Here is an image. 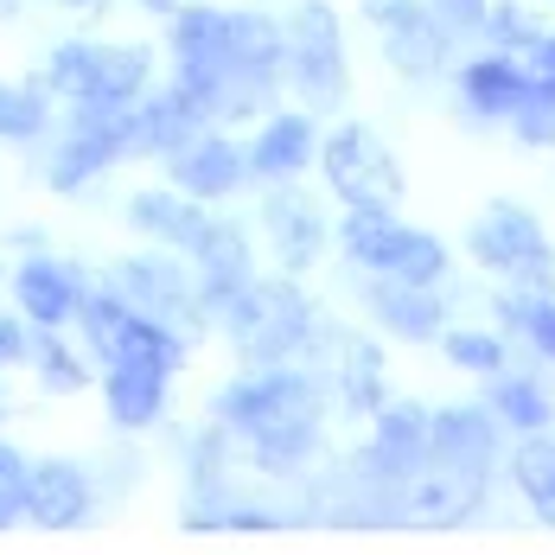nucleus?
<instances>
[{
    "label": "nucleus",
    "instance_id": "obj_1",
    "mask_svg": "<svg viewBox=\"0 0 555 555\" xmlns=\"http://www.w3.org/2000/svg\"><path fill=\"white\" fill-rule=\"evenodd\" d=\"M185 345L192 333L154 320V313H121L109 351L96 358L103 371V409H109L115 435H141V428H160L167 422V396H172V371L185 364Z\"/></svg>",
    "mask_w": 555,
    "mask_h": 555
},
{
    "label": "nucleus",
    "instance_id": "obj_2",
    "mask_svg": "<svg viewBox=\"0 0 555 555\" xmlns=\"http://www.w3.org/2000/svg\"><path fill=\"white\" fill-rule=\"evenodd\" d=\"M218 333L243 364H300L320 338V307L307 300V287L287 275H256L243 294H230L218 307Z\"/></svg>",
    "mask_w": 555,
    "mask_h": 555
},
{
    "label": "nucleus",
    "instance_id": "obj_3",
    "mask_svg": "<svg viewBox=\"0 0 555 555\" xmlns=\"http://www.w3.org/2000/svg\"><path fill=\"white\" fill-rule=\"evenodd\" d=\"M128 154H134V103H70L39 172L52 192H83Z\"/></svg>",
    "mask_w": 555,
    "mask_h": 555
},
{
    "label": "nucleus",
    "instance_id": "obj_4",
    "mask_svg": "<svg viewBox=\"0 0 555 555\" xmlns=\"http://www.w3.org/2000/svg\"><path fill=\"white\" fill-rule=\"evenodd\" d=\"M287 90L313 115L345 109L351 64H345V20L333 0H300L287 13Z\"/></svg>",
    "mask_w": 555,
    "mask_h": 555
},
{
    "label": "nucleus",
    "instance_id": "obj_5",
    "mask_svg": "<svg viewBox=\"0 0 555 555\" xmlns=\"http://www.w3.org/2000/svg\"><path fill=\"white\" fill-rule=\"evenodd\" d=\"M103 287L121 294L134 313H154V320H172V326H185V333L198 338L205 326H218V313L205 307V287L192 275V256L179 262V249H141V256H121L103 269Z\"/></svg>",
    "mask_w": 555,
    "mask_h": 555
},
{
    "label": "nucleus",
    "instance_id": "obj_6",
    "mask_svg": "<svg viewBox=\"0 0 555 555\" xmlns=\"http://www.w3.org/2000/svg\"><path fill=\"white\" fill-rule=\"evenodd\" d=\"M167 52H172V77L205 103L211 115V96H218L236 70V7H211V0H185L179 13H167ZM256 83V77H249ZM269 90V83H262ZM281 96V90H275Z\"/></svg>",
    "mask_w": 555,
    "mask_h": 555
},
{
    "label": "nucleus",
    "instance_id": "obj_7",
    "mask_svg": "<svg viewBox=\"0 0 555 555\" xmlns=\"http://www.w3.org/2000/svg\"><path fill=\"white\" fill-rule=\"evenodd\" d=\"M320 179L338 205H402V167L377 128L338 121L320 141Z\"/></svg>",
    "mask_w": 555,
    "mask_h": 555
},
{
    "label": "nucleus",
    "instance_id": "obj_8",
    "mask_svg": "<svg viewBox=\"0 0 555 555\" xmlns=\"http://www.w3.org/2000/svg\"><path fill=\"white\" fill-rule=\"evenodd\" d=\"M466 249H473L479 269L504 275L511 287L543 294L555 281V249H550V236H543V223L530 218L524 205H486V218L466 230Z\"/></svg>",
    "mask_w": 555,
    "mask_h": 555
},
{
    "label": "nucleus",
    "instance_id": "obj_9",
    "mask_svg": "<svg viewBox=\"0 0 555 555\" xmlns=\"http://www.w3.org/2000/svg\"><path fill=\"white\" fill-rule=\"evenodd\" d=\"M307 364L326 377V389H333V402L345 409V415H377V409L389 402L384 345L364 338L358 326H333V320H320V338H313Z\"/></svg>",
    "mask_w": 555,
    "mask_h": 555
},
{
    "label": "nucleus",
    "instance_id": "obj_10",
    "mask_svg": "<svg viewBox=\"0 0 555 555\" xmlns=\"http://www.w3.org/2000/svg\"><path fill=\"white\" fill-rule=\"evenodd\" d=\"M256 223H262V236H269V249H275V262L287 269V275H307V269L326 256V243L338 236L333 223H326V205H320L300 179L262 185Z\"/></svg>",
    "mask_w": 555,
    "mask_h": 555
},
{
    "label": "nucleus",
    "instance_id": "obj_11",
    "mask_svg": "<svg viewBox=\"0 0 555 555\" xmlns=\"http://www.w3.org/2000/svg\"><path fill=\"white\" fill-rule=\"evenodd\" d=\"M167 167V185L179 192H192V198H205V205H223V198H236L256 167H249V147L236 141V134H223V128H205V134H192L179 154L160 160Z\"/></svg>",
    "mask_w": 555,
    "mask_h": 555
},
{
    "label": "nucleus",
    "instance_id": "obj_12",
    "mask_svg": "<svg viewBox=\"0 0 555 555\" xmlns=\"http://www.w3.org/2000/svg\"><path fill=\"white\" fill-rule=\"evenodd\" d=\"M358 460L389 473V479H402V486H415V473L435 460V409H422L409 396H389L371 415V441L358 447Z\"/></svg>",
    "mask_w": 555,
    "mask_h": 555
},
{
    "label": "nucleus",
    "instance_id": "obj_13",
    "mask_svg": "<svg viewBox=\"0 0 555 555\" xmlns=\"http://www.w3.org/2000/svg\"><path fill=\"white\" fill-rule=\"evenodd\" d=\"M7 294H13V307H20L33 326H77V307H83V294H90V275H83L77 262H64V256L33 249V256L13 269Z\"/></svg>",
    "mask_w": 555,
    "mask_h": 555
},
{
    "label": "nucleus",
    "instance_id": "obj_14",
    "mask_svg": "<svg viewBox=\"0 0 555 555\" xmlns=\"http://www.w3.org/2000/svg\"><path fill=\"white\" fill-rule=\"evenodd\" d=\"M320 141H326V128H320V115L307 109H269L256 121V134H249V167L262 185H275V179H300L307 167H320Z\"/></svg>",
    "mask_w": 555,
    "mask_h": 555
},
{
    "label": "nucleus",
    "instance_id": "obj_15",
    "mask_svg": "<svg viewBox=\"0 0 555 555\" xmlns=\"http://www.w3.org/2000/svg\"><path fill=\"white\" fill-rule=\"evenodd\" d=\"M243 441H249V473H262V479H307L313 460L326 453V409L275 415V422L249 428Z\"/></svg>",
    "mask_w": 555,
    "mask_h": 555
},
{
    "label": "nucleus",
    "instance_id": "obj_16",
    "mask_svg": "<svg viewBox=\"0 0 555 555\" xmlns=\"http://www.w3.org/2000/svg\"><path fill=\"white\" fill-rule=\"evenodd\" d=\"M96 499H103V479L83 460H39L33 466V492H26V524L77 530V524H90Z\"/></svg>",
    "mask_w": 555,
    "mask_h": 555
},
{
    "label": "nucleus",
    "instance_id": "obj_17",
    "mask_svg": "<svg viewBox=\"0 0 555 555\" xmlns=\"http://www.w3.org/2000/svg\"><path fill=\"white\" fill-rule=\"evenodd\" d=\"M185 256H192V275L205 287V307H211V313H218L230 294H243V287L256 281V236L236 218H211L205 236H198Z\"/></svg>",
    "mask_w": 555,
    "mask_h": 555
},
{
    "label": "nucleus",
    "instance_id": "obj_18",
    "mask_svg": "<svg viewBox=\"0 0 555 555\" xmlns=\"http://www.w3.org/2000/svg\"><path fill=\"white\" fill-rule=\"evenodd\" d=\"M364 307L389 338L402 345H435L447 333V307L441 287H422V281H396V275H371L364 281Z\"/></svg>",
    "mask_w": 555,
    "mask_h": 555
},
{
    "label": "nucleus",
    "instance_id": "obj_19",
    "mask_svg": "<svg viewBox=\"0 0 555 555\" xmlns=\"http://www.w3.org/2000/svg\"><path fill=\"white\" fill-rule=\"evenodd\" d=\"M211 128V115H205V103L179 83V77H167V83H154L141 103H134V154H154V160H167V154H179L192 134H205Z\"/></svg>",
    "mask_w": 555,
    "mask_h": 555
},
{
    "label": "nucleus",
    "instance_id": "obj_20",
    "mask_svg": "<svg viewBox=\"0 0 555 555\" xmlns=\"http://www.w3.org/2000/svg\"><path fill=\"white\" fill-rule=\"evenodd\" d=\"M486 492H492V473L428 460V466L415 473V486H409V517H415V524H466V517H479Z\"/></svg>",
    "mask_w": 555,
    "mask_h": 555
},
{
    "label": "nucleus",
    "instance_id": "obj_21",
    "mask_svg": "<svg viewBox=\"0 0 555 555\" xmlns=\"http://www.w3.org/2000/svg\"><path fill=\"white\" fill-rule=\"evenodd\" d=\"M460 96H466L473 115H504V121H511L524 103L543 96V83H537V70L517 52H486L460 70Z\"/></svg>",
    "mask_w": 555,
    "mask_h": 555
},
{
    "label": "nucleus",
    "instance_id": "obj_22",
    "mask_svg": "<svg viewBox=\"0 0 555 555\" xmlns=\"http://www.w3.org/2000/svg\"><path fill=\"white\" fill-rule=\"evenodd\" d=\"M384 39V57L396 77H409V83H435L447 70V57H453V26H447L441 13H435V0L415 13V20H402V26H389V33H377Z\"/></svg>",
    "mask_w": 555,
    "mask_h": 555
},
{
    "label": "nucleus",
    "instance_id": "obj_23",
    "mask_svg": "<svg viewBox=\"0 0 555 555\" xmlns=\"http://www.w3.org/2000/svg\"><path fill=\"white\" fill-rule=\"evenodd\" d=\"M128 223L147 236V243H160V249H192L198 236H205V198H192V192H179V185H147V192H134L128 198Z\"/></svg>",
    "mask_w": 555,
    "mask_h": 555
},
{
    "label": "nucleus",
    "instance_id": "obj_24",
    "mask_svg": "<svg viewBox=\"0 0 555 555\" xmlns=\"http://www.w3.org/2000/svg\"><path fill=\"white\" fill-rule=\"evenodd\" d=\"M499 409L492 402H453V409H435V460L441 466H479L492 473L499 460Z\"/></svg>",
    "mask_w": 555,
    "mask_h": 555
},
{
    "label": "nucleus",
    "instance_id": "obj_25",
    "mask_svg": "<svg viewBox=\"0 0 555 555\" xmlns=\"http://www.w3.org/2000/svg\"><path fill=\"white\" fill-rule=\"evenodd\" d=\"M57 90L46 77H0V147H39L52 134Z\"/></svg>",
    "mask_w": 555,
    "mask_h": 555
},
{
    "label": "nucleus",
    "instance_id": "obj_26",
    "mask_svg": "<svg viewBox=\"0 0 555 555\" xmlns=\"http://www.w3.org/2000/svg\"><path fill=\"white\" fill-rule=\"evenodd\" d=\"M396 205H345V218H338V249H345V262H358L364 275H377L389 256V243H396Z\"/></svg>",
    "mask_w": 555,
    "mask_h": 555
},
{
    "label": "nucleus",
    "instance_id": "obj_27",
    "mask_svg": "<svg viewBox=\"0 0 555 555\" xmlns=\"http://www.w3.org/2000/svg\"><path fill=\"white\" fill-rule=\"evenodd\" d=\"M147 90H154V52H147V46H103L96 83H90V96H77V103H141Z\"/></svg>",
    "mask_w": 555,
    "mask_h": 555
},
{
    "label": "nucleus",
    "instance_id": "obj_28",
    "mask_svg": "<svg viewBox=\"0 0 555 555\" xmlns=\"http://www.w3.org/2000/svg\"><path fill=\"white\" fill-rule=\"evenodd\" d=\"M90 351L83 345H70L64 326H39L33 338V371H39V389H52V396H77V389H90Z\"/></svg>",
    "mask_w": 555,
    "mask_h": 555
},
{
    "label": "nucleus",
    "instance_id": "obj_29",
    "mask_svg": "<svg viewBox=\"0 0 555 555\" xmlns=\"http://www.w3.org/2000/svg\"><path fill=\"white\" fill-rule=\"evenodd\" d=\"M377 275H396V281H422V287H441L447 281V243L435 230H415V223H402L396 230V243H389L384 269Z\"/></svg>",
    "mask_w": 555,
    "mask_h": 555
},
{
    "label": "nucleus",
    "instance_id": "obj_30",
    "mask_svg": "<svg viewBox=\"0 0 555 555\" xmlns=\"http://www.w3.org/2000/svg\"><path fill=\"white\" fill-rule=\"evenodd\" d=\"M511 486L524 492V504L537 517L555 524V441L550 435H524V447L511 453Z\"/></svg>",
    "mask_w": 555,
    "mask_h": 555
},
{
    "label": "nucleus",
    "instance_id": "obj_31",
    "mask_svg": "<svg viewBox=\"0 0 555 555\" xmlns=\"http://www.w3.org/2000/svg\"><path fill=\"white\" fill-rule=\"evenodd\" d=\"M492 409H499L504 428H517V435H543L555 415L550 389L530 384V377H504V371H499V384H492Z\"/></svg>",
    "mask_w": 555,
    "mask_h": 555
},
{
    "label": "nucleus",
    "instance_id": "obj_32",
    "mask_svg": "<svg viewBox=\"0 0 555 555\" xmlns=\"http://www.w3.org/2000/svg\"><path fill=\"white\" fill-rule=\"evenodd\" d=\"M96 57H103L96 39H64V46H52V57H46L39 77L57 90V103H77V96H90V83H96Z\"/></svg>",
    "mask_w": 555,
    "mask_h": 555
},
{
    "label": "nucleus",
    "instance_id": "obj_33",
    "mask_svg": "<svg viewBox=\"0 0 555 555\" xmlns=\"http://www.w3.org/2000/svg\"><path fill=\"white\" fill-rule=\"evenodd\" d=\"M447 364L473 371V377H499L504 371V338L499 333H441Z\"/></svg>",
    "mask_w": 555,
    "mask_h": 555
},
{
    "label": "nucleus",
    "instance_id": "obj_34",
    "mask_svg": "<svg viewBox=\"0 0 555 555\" xmlns=\"http://www.w3.org/2000/svg\"><path fill=\"white\" fill-rule=\"evenodd\" d=\"M26 492H33V460L13 441H0V530L26 517Z\"/></svg>",
    "mask_w": 555,
    "mask_h": 555
},
{
    "label": "nucleus",
    "instance_id": "obj_35",
    "mask_svg": "<svg viewBox=\"0 0 555 555\" xmlns=\"http://www.w3.org/2000/svg\"><path fill=\"white\" fill-rule=\"evenodd\" d=\"M486 39L499 46V52H517V57H530V46L543 39V26L524 13V7H511V0H499L492 13H486Z\"/></svg>",
    "mask_w": 555,
    "mask_h": 555
},
{
    "label": "nucleus",
    "instance_id": "obj_36",
    "mask_svg": "<svg viewBox=\"0 0 555 555\" xmlns=\"http://www.w3.org/2000/svg\"><path fill=\"white\" fill-rule=\"evenodd\" d=\"M511 128H517L524 147H555V96L543 90L537 103H524V109L511 115Z\"/></svg>",
    "mask_w": 555,
    "mask_h": 555
},
{
    "label": "nucleus",
    "instance_id": "obj_37",
    "mask_svg": "<svg viewBox=\"0 0 555 555\" xmlns=\"http://www.w3.org/2000/svg\"><path fill=\"white\" fill-rule=\"evenodd\" d=\"M33 338L39 326L13 307V313H0V371H13V364H33Z\"/></svg>",
    "mask_w": 555,
    "mask_h": 555
},
{
    "label": "nucleus",
    "instance_id": "obj_38",
    "mask_svg": "<svg viewBox=\"0 0 555 555\" xmlns=\"http://www.w3.org/2000/svg\"><path fill=\"white\" fill-rule=\"evenodd\" d=\"M287 517H281L275 504H249V499H236L230 504V517H223V530H249V537H269V530H281Z\"/></svg>",
    "mask_w": 555,
    "mask_h": 555
},
{
    "label": "nucleus",
    "instance_id": "obj_39",
    "mask_svg": "<svg viewBox=\"0 0 555 555\" xmlns=\"http://www.w3.org/2000/svg\"><path fill=\"white\" fill-rule=\"evenodd\" d=\"M524 338H530V345L555 364V300H550V294H537V300H530V326H524Z\"/></svg>",
    "mask_w": 555,
    "mask_h": 555
},
{
    "label": "nucleus",
    "instance_id": "obj_40",
    "mask_svg": "<svg viewBox=\"0 0 555 555\" xmlns=\"http://www.w3.org/2000/svg\"><path fill=\"white\" fill-rule=\"evenodd\" d=\"M435 13H441L453 33H486V13H492V0H435Z\"/></svg>",
    "mask_w": 555,
    "mask_h": 555
},
{
    "label": "nucleus",
    "instance_id": "obj_41",
    "mask_svg": "<svg viewBox=\"0 0 555 555\" xmlns=\"http://www.w3.org/2000/svg\"><path fill=\"white\" fill-rule=\"evenodd\" d=\"M530 70H537V83L555 96V33H543V39L530 46Z\"/></svg>",
    "mask_w": 555,
    "mask_h": 555
},
{
    "label": "nucleus",
    "instance_id": "obj_42",
    "mask_svg": "<svg viewBox=\"0 0 555 555\" xmlns=\"http://www.w3.org/2000/svg\"><path fill=\"white\" fill-rule=\"evenodd\" d=\"M52 7H64V13H109V0H52Z\"/></svg>",
    "mask_w": 555,
    "mask_h": 555
},
{
    "label": "nucleus",
    "instance_id": "obj_43",
    "mask_svg": "<svg viewBox=\"0 0 555 555\" xmlns=\"http://www.w3.org/2000/svg\"><path fill=\"white\" fill-rule=\"evenodd\" d=\"M134 7H141V13H179L185 0H134Z\"/></svg>",
    "mask_w": 555,
    "mask_h": 555
},
{
    "label": "nucleus",
    "instance_id": "obj_44",
    "mask_svg": "<svg viewBox=\"0 0 555 555\" xmlns=\"http://www.w3.org/2000/svg\"><path fill=\"white\" fill-rule=\"evenodd\" d=\"M26 13V0H0V20H20Z\"/></svg>",
    "mask_w": 555,
    "mask_h": 555
},
{
    "label": "nucleus",
    "instance_id": "obj_45",
    "mask_svg": "<svg viewBox=\"0 0 555 555\" xmlns=\"http://www.w3.org/2000/svg\"><path fill=\"white\" fill-rule=\"evenodd\" d=\"M0 377H7V371H0ZM7 415H13V396H7V384H0V422H7Z\"/></svg>",
    "mask_w": 555,
    "mask_h": 555
},
{
    "label": "nucleus",
    "instance_id": "obj_46",
    "mask_svg": "<svg viewBox=\"0 0 555 555\" xmlns=\"http://www.w3.org/2000/svg\"><path fill=\"white\" fill-rule=\"evenodd\" d=\"M0 281H13V275H0Z\"/></svg>",
    "mask_w": 555,
    "mask_h": 555
}]
</instances>
